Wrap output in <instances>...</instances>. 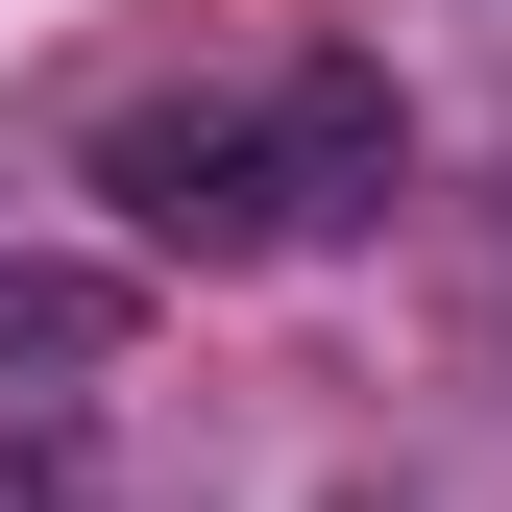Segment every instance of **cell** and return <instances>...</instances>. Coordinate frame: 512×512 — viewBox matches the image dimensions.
I'll return each instance as SVG.
<instances>
[{"mask_svg":"<svg viewBox=\"0 0 512 512\" xmlns=\"http://www.w3.org/2000/svg\"><path fill=\"white\" fill-rule=\"evenodd\" d=\"M0 512H74V439H25V415H0Z\"/></svg>","mask_w":512,"mask_h":512,"instance_id":"obj_3","label":"cell"},{"mask_svg":"<svg viewBox=\"0 0 512 512\" xmlns=\"http://www.w3.org/2000/svg\"><path fill=\"white\" fill-rule=\"evenodd\" d=\"M122 342H147V293H122V269H0V415H25V439H74Z\"/></svg>","mask_w":512,"mask_h":512,"instance_id":"obj_2","label":"cell"},{"mask_svg":"<svg viewBox=\"0 0 512 512\" xmlns=\"http://www.w3.org/2000/svg\"><path fill=\"white\" fill-rule=\"evenodd\" d=\"M391 171H415V122L366 49H293L269 98H122L98 122V196L147 269H293V244L391 220Z\"/></svg>","mask_w":512,"mask_h":512,"instance_id":"obj_1","label":"cell"}]
</instances>
